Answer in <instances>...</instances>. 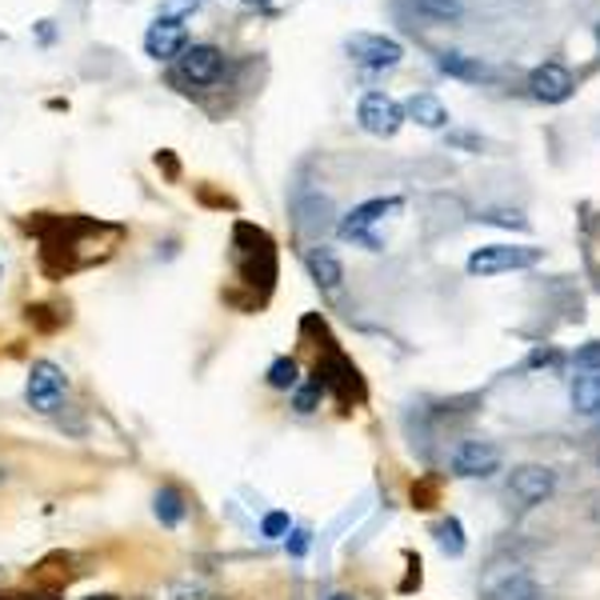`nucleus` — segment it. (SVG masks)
Segmentation results:
<instances>
[{
	"label": "nucleus",
	"instance_id": "1",
	"mask_svg": "<svg viewBox=\"0 0 600 600\" xmlns=\"http://www.w3.org/2000/svg\"><path fill=\"white\" fill-rule=\"evenodd\" d=\"M220 77H225V53L216 45H189L181 57L172 60L169 80L181 92H193V89H213Z\"/></svg>",
	"mask_w": 600,
	"mask_h": 600
},
{
	"label": "nucleus",
	"instance_id": "2",
	"mask_svg": "<svg viewBox=\"0 0 600 600\" xmlns=\"http://www.w3.org/2000/svg\"><path fill=\"white\" fill-rule=\"evenodd\" d=\"M393 213H400V196H376V201L356 204L349 216H340L337 233L344 240H352V245H364L369 252H381L385 245H381V237L373 233V225H381V220Z\"/></svg>",
	"mask_w": 600,
	"mask_h": 600
},
{
	"label": "nucleus",
	"instance_id": "3",
	"mask_svg": "<svg viewBox=\"0 0 600 600\" xmlns=\"http://www.w3.org/2000/svg\"><path fill=\"white\" fill-rule=\"evenodd\" d=\"M65 397H68V376L60 364L53 361H36L29 369V385H24V400L33 412L41 417H57L60 408H65Z\"/></svg>",
	"mask_w": 600,
	"mask_h": 600
},
{
	"label": "nucleus",
	"instance_id": "4",
	"mask_svg": "<svg viewBox=\"0 0 600 600\" xmlns=\"http://www.w3.org/2000/svg\"><path fill=\"white\" fill-rule=\"evenodd\" d=\"M544 252L529 249V245H485L468 257V272L473 276H500V272H517V269H533L541 264Z\"/></svg>",
	"mask_w": 600,
	"mask_h": 600
},
{
	"label": "nucleus",
	"instance_id": "5",
	"mask_svg": "<svg viewBox=\"0 0 600 600\" xmlns=\"http://www.w3.org/2000/svg\"><path fill=\"white\" fill-rule=\"evenodd\" d=\"M356 121H361L364 133L397 136L400 125H405V104L393 101L388 92H364L361 104H356Z\"/></svg>",
	"mask_w": 600,
	"mask_h": 600
},
{
	"label": "nucleus",
	"instance_id": "6",
	"mask_svg": "<svg viewBox=\"0 0 600 600\" xmlns=\"http://www.w3.org/2000/svg\"><path fill=\"white\" fill-rule=\"evenodd\" d=\"M189 48V24L177 12H160L157 21L148 24L145 33V53L152 60H177Z\"/></svg>",
	"mask_w": 600,
	"mask_h": 600
},
{
	"label": "nucleus",
	"instance_id": "7",
	"mask_svg": "<svg viewBox=\"0 0 600 600\" xmlns=\"http://www.w3.org/2000/svg\"><path fill=\"white\" fill-rule=\"evenodd\" d=\"M573 408L585 417L600 412V344L577 352V376H573Z\"/></svg>",
	"mask_w": 600,
	"mask_h": 600
},
{
	"label": "nucleus",
	"instance_id": "8",
	"mask_svg": "<svg viewBox=\"0 0 600 600\" xmlns=\"http://www.w3.org/2000/svg\"><path fill=\"white\" fill-rule=\"evenodd\" d=\"M556 493V473L544 465H521L509 473V497L521 505V509H536Z\"/></svg>",
	"mask_w": 600,
	"mask_h": 600
},
{
	"label": "nucleus",
	"instance_id": "9",
	"mask_svg": "<svg viewBox=\"0 0 600 600\" xmlns=\"http://www.w3.org/2000/svg\"><path fill=\"white\" fill-rule=\"evenodd\" d=\"M349 53H352V60H356L361 68H369V72H385V68H397L400 57H405L400 41H393V36H381V33H356L349 41Z\"/></svg>",
	"mask_w": 600,
	"mask_h": 600
},
{
	"label": "nucleus",
	"instance_id": "10",
	"mask_svg": "<svg viewBox=\"0 0 600 600\" xmlns=\"http://www.w3.org/2000/svg\"><path fill=\"white\" fill-rule=\"evenodd\" d=\"M573 72H568L561 60H544V65H536L533 72H529V92H533L541 104H561L573 97Z\"/></svg>",
	"mask_w": 600,
	"mask_h": 600
},
{
	"label": "nucleus",
	"instance_id": "11",
	"mask_svg": "<svg viewBox=\"0 0 600 600\" xmlns=\"http://www.w3.org/2000/svg\"><path fill=\"white\" fill-rule=\"evenodd\" d=\"M453 473L465 476V480H485V476L500 473V449L488 441H465L461 449L453 453Z\"/></svg>",
	"mask_w": 600,
	"mask_h": 600
},
{
	"label": "nucleus",
	"instance_id": "12",
	"mask_svg": "<svg viewBox=\"0 0 600 600\" xmlns=\"http://www.w3.org/2000/svg\"><path fill=\"white\" fill-rule=\"evenodd\" d=\"M313 381H317L325 393H337L340 400H352L361 397V381H356V369H352L340 352H329L325 361H317V373H313Z\"/></svg>",
	"mask_w": 600,
	"mask_h": 600
},
{
	"label": "nucleus",
	"instance_id": "13",
	"mask_svg": "<svg viewBox=\"0 0 600 600\" xmlns=\"http://www.w3.org/2000/svg\"><path fill=\"white\" fill-rule=\"evenodd\" d=\"M305 264H308V276L317 281V288H325V293H340L344 264H340V257L329 249V245H313V249L305 252Z\"/></svg>",
	"mask_w": 600,
	"mask_h": 600
},
{
	"label": "nucleus",
	"instance_id": "14",
	"mask_svg": "<svg viewBox=\"0 0 600 600\" xmlns=\"http://www.w3.org/2000/svg\"><path fill=\"white\" fill-rule=\"evenodd\" d=\"M293 213L301 233H325V228L332 225V204L329 196H320V193H301L293 201Z\"/></svg>",
	"mask_w": 600,
	"mask_h": 600
},
{
	"label": "nucleus",
	"instance_id": "15",
	"mask_svg": "<svg viewBox=\"0 0 600 600\" xmlns=\"http://www.w3.org/2000/svg\"><path fill=\"white\" fill-rule=\"evenodd\" d=\"M405 121H417L420 128H444L449 125V109L441 104L437 92H412L405 101Z\"/></svg>",
	"mask_w": 600,
	"mask_h": 600
},
{
	"label": "nucleus",
	"instance_id": "16",
	"mask_svg": "<svg viewBox=\"0 0 600 600\" xmlns=\"http://www.w3.org/2000/svg\"><path fill=\"white\" fill-rule=\"evenodd\" d=\"M437 68H441L444 77L468 80V84H480V80H488V65H485V60L468 57V53H456V48H444V53H437Z\"/></svg>",
	"mask_w": 600,
	"mask_h": 600
},
{
	"label": "nucleus",
	"instance_id": "17",
	"mask_svg": "<svg viewBox=\"0 0 600 600\" xmlns=\"http://www.w3.org/2000/svg\"><path fill=\"white\" fill-rule=\"evenodd\" d=\"M152 512H157V521H160V524H169V529H177V524H181L184 517H189V505H184L181 488H172V485L157 488V497H152Z\"/></svg>",
	"mask_w": 600,
	"mask_h": 600
},
{
	"label": "nucleus",
	"instance_id": "18",
	"mask_svg": "<svg viewBox=\"0 0 600 600\" xmlns=\"http://www.w3.org/2000/svg\"><path fill=\"white\" fill-rule=\"evenodd\" d=\"M485 600H544V592L533 577H509L500 580L497 589H488Z\"/></svg>",
	"mask_w": 600,
	"mask_h": 600
},
{
	"label": "nucleus",
	"instance_id": "19",
	"mask_svg": "<svg viewBox=\"0 0 600 600\" xmlns=\"http://www.w3.org/2000/svg\"><path fill=\"white\" fill-rule=\"evenodd\" d=\"M412 9H417L424 21H437V24H453L465 16V4H461V0H412Z\"/></svg>",
	"mask_w": 600,
	"mask_h": 600
},
{
	"label": "nucleus",
	"instance_id": "20",
	"mask_svg": "<svg viewBox=\"0 0 600 600\" xmlns=\"http://www.w3.org/2000/svg\"><path fill=\"white\" fill-rule=\"evenodd\" d=\"M264 381H269V388H276V393H293V388L301 385V369H296L293 356H276V361L269 364Z\"/></svg>",
	"mask_w": 600,
	"mask_h": 600
},
{
	"label": "nucleus",
	"instance_id": "21",
	"mask_svg": "<svg viewBox=\"0 0 600 600\" xmlns=\"http://www.w3.org/2000/svg\"><path fill=\"white\" fill-rule=\"evenodd\" d=\"M437 544H441L444 556H461V553H465V529H461V521H456V517H449V521L437 524Z\"/></svg>",
	"mask_w": 600,
	"mask_h": 600
},
{
	"label": "nucleus",
	"instance_id": "22",
	"mask_svg": "<svg viewBox=\"0 0 600 600\" xmlns=\"http://www.w3.org/2000/svg\"><path fill=\"white\" fill-rule=\"evenodd\" d=\"M320 397H325V388H320L317 381H305V385L293 388V408L301 412V417H308V412H317Z\"/></svg>",
	"mask_w": 600,
	"mask_h": 600
},
{
	"label": "nucleus",
	"instance_id": "23",
	"mask_svg": "<svg viewBox=\"0 0 600 600\" xmlns=\"http://www.w3.org/2000/svg\"><path fill=\"white\" fill-rule=\"evenodd\" d=\"M480 220L497 228H529L524 213H517V208H488V213H480Z\"/></svg>",
	"mask_w": 600,
	"mask_h": 600
},
{
	"label": "nucleus",
	"instance_id": "24",
	"mask_svg": "<svg viewBox=\"0 0 600 600\" xmlns=\"http://www.w3.org/2000/svg\"><path fill=\"white\" fill-rule=\"evenodd\" d=\"M288 529H293L288 512H269V517L261 521V536H264V541H284V536H288Z\"/></svg>",
	"mask_w": 600,
	"mask_h": 600
},
{
	"label": "nucleus",
	"instance_id": "25",
	"mask_svg": "<svg viewBox=\"0 0 600 600\" xmlns=\"http://www.w3.org/2000/svg\"><path fill=\"white\" fill-rule=\"evenodd\" d=\"M284 541H288V553H293V556H305L308 544H313V533H308V529H288V536H284Z\"/></svg>",
	"mask_w": 600,
	"mask_h": 600
},
{
	"label": "nucleus",
	"instance_id": "26",
	"mask_svg": "<svg viewBox=\"0 0 600 600\" xmlns=\"http://www.w3.org/2000/svg\"><path fill=\"white\" fill-rule=\"evenodd\" d=\"M172 600H208V589H204V585H189V580H184V585H172Z\"/></svg>",
	"mask_w": 600,
	"mask_h": 600
},
{
	"label": "nucleus",
	"instance_id": "27",
	"mask_svg": "<svg viewBox=\"0 0 600 600\" xmlns=\"http://www.w3.org/2000/svg\"><path fill=\"white\" fill-rule=\"evenodd\" d=\"M453 145H465V148H476V152H480V140H476V136H453Z\"/></svg>",
	"mask_w": 600,
	"mask_h": 600
},
{
	"label": "nucleus",
	"instance_id": "28",
	"mask_svg": "<svg viewBox=\"0 0 600 600\" xmlns=\"http://www.w3.org/2000/svg\"><path fill=\"white\" fill-rule=\"evenodd\" d=\"M240 4H245V9H269L272 0H240Z\"/></svg>",
	"mask_w": 600,
	"mask_h": 600
},
{
	"label": "nucleus",
	"instance_id": "29",
	"mask_svg": "<svg viewBox=\"0 0 600 600\" xmlns=\"http://www.w3.org/2000/svg\"><path fill=\"white\" fill-rule=\"evenodd\" d=\"M201 0H172V9H196Z\"/></svg>",
	"mask_w": 600,
	"mask_h": 600
},
{
	"label": "nucleus",
	"instance_id": "30",
	"mask_svg": "<svg viewBox=\"0 0 600 600\" xmlns=\"http://www.w3.org/2000/svg\"><path fill=\"white\" fill-rule=\"evenodd\" d=\"M4 480H9V468H4V465H0V485H4Z\"/></svg>",
	"mask_w": 600,
	"mask_h": 600
},
{
	"label": "nucleus",
	"instance_id": "31",
	"mask_svg": "<svg viewBox=\"0 0 600 600\" xmlns=\"http://www.w3.org/2000/svg\"><path fill=\"white\" fill-rule=\"evenodd\" d=\"M329 600H356V597H344V592H337V597H329Z\"/></svg>",
	"mask_w": 600,
	"mask_h": 600
},
{
	"label": "nucleus",
	"instance_id": "32",
	"mask_svg": "<svg viewBox=\"0 0 600 600\" xmlns=\"http://www.w3.org/2000/svg\"><path fill=\"white\" fill-rule=\"evenodd\" d=\"M89 600H113V597H89Z\"/></svg>",
	"mask_w": 600,
	"mask_h": 600
},
{
	"label": "nucleus",
	"instance_id": "33",
	"mask_svg": "<svg viewBox=\"0 0 600 600\" xmlns=\"http://www.w3.org/2000/svg\"><path fill=\"white\" fill-rule=\"evenodd\" d=\"M597 45H600V24H597Z\"/></svg>",
	"mask_w": 600,
	"mask_h": 600
},
{
	"label": "nucleus",
	"instance_id": "34",
	"mask_svg": "<svg viewBox=\"0 0 600 600\" xmlns=\"http://www.w3.org/2000/svg\"><path fill=\"white\" fill-rule=\"evenodd\" d=\"M597 432H600V412H597Z\"/></svg>",
	"mask_w": 600,
	"mask_h": 600
},
{
	"label": "nucleus",
	"instance_id": "35",
	"mask_svg": "<svg viewBox=\"0 0 600 600\" xmlns=\"http://www.w3.org/2000/svg\"><path fill=\"white\" fill-rule=\"evenodd\" d=\"M597 465H600V453H597Z\"/></svg>",
	"mask_w": 600,
	"mask_h": 600
}]
</instances>
